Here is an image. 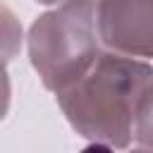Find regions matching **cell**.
Returning a JSON list of instances; mask_svg holds the SVG:
<instances>
[{
	"label": "cell",
	"mask_w": 153,
	"mask_h": 153,
	"mask_svg": "<svg viewBox=\"0 0 153 153\" xmlns=\"http://www.w3.org/2000/svg\"><path fill=\"white\" fill-rule=\"evenodd\" d=\"M134 139L141 148H153V81L146 88L134 122Z\"/></svg>",
	"instance_id": "277c9868"
},
{
	"label": "cell",
	"mask_w": 153,
	"mask_h": 153,
	"mask_svg": "<svg viewBox=\"0 0 153 153\" xmlns=\"http://www.w3.org/2000/svg\"><path fill=\"white\" fill-rule=\"evenodd\" d=\"M96 24L108 50L153 57V0H98Z\"/></svg>",
	"instance_id": "3957f363"
},
{
	"label": "cell",
	"mask_w": 153,
	"mask_h": 153,
	"mask_svg": "<svg viewBox=\"0 0 153 153\" xmlns=\"http://www.w3.org/2000/svg\"><path fill=\"white\" fill-rule=\"evenodd\" d=\"M153 81V67L139 57L100 53L69 86L55 93L69 124L108 148H124L134 136L139 103Z\"/></svg>",
	"instance_id": "6da1fadb"
},
{
	"label": "cell",
	"mask_w": 153,
	"mask_h": 153,
	"mask_svg": "<svg viewBox=\"0 0 153 153\" xmlns=\"http://www.w3.org/2000/svg\"><path fill=\"white\" fill-rule=\"evenodd\" d=\"M100 53L96 0H65L38 17L29 33L31 65L53 93L76 81Z\"/></svg>",
	"instance_id": "7a4b0ae2"
}]
</instances>
